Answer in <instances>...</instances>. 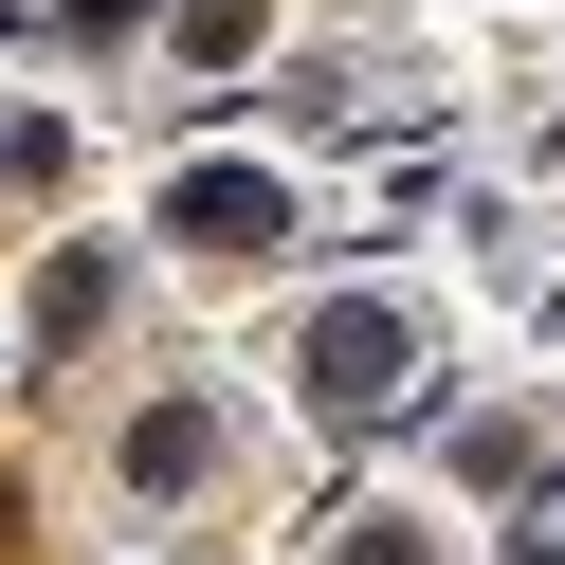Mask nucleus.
<instances>
[{
	"label": "nucleus",
	"mask_w": 565,
	"mask_h": 565,
	"mask_svg": "<svg viewBox=\"0 0 565 565\" xmlns=\"http://www.w3.org/2000/svg\"><path fill=\"white\" fill-rule=\"evenodd\" d=\"M310 402H329V419L419 402V329H383V310H329V329H310Z\"/></svg>",
	"instance_id": "f257e3e1"
},
{
	"label": "nucleus",
	"mask_w": 565,
	"mask_h": 565,
	"mask_svg": "<svg viewBox=\"0 0 565 565\" xmlns=\"http://www.w3.org/2000/svg\"><path fill=\"white\" fill-rule=\"evenodd\" d=\"M274 220H292V201H274V183H183V237H220V256H256Z\"/></svg>",
	"instance_id": "f03ea898"
},
{
	"label": "nucleus",
	"mask_w": 565,
	"mask_h": 565,
	"mask_svg": "<svg viewBox=\"0 0 565 565\" xmlns=\"http://www.w3.org/2000/svg\"><path fill=\"white\" fill-rule=\"evenodd\" d=\"M511 565H565V511H529V529H511Z\"/></svg>",
	"instance_id": "7ed1b4c3"
},
{
	"label": "nucleus",
	"mask_w": 565,
	"mask_h": 565,
	"mask_svg": "<svg viewBox=\"0 0 565 565\" xmlns=\"http://www.w3.org/2000/svg\"><path fill=\"white\" fill-rule=\"evenodd\" d=\"M347 565H419V547H347Z\"/></svg>",
	"instance_id": "20e7f679"
}]
</instances>
